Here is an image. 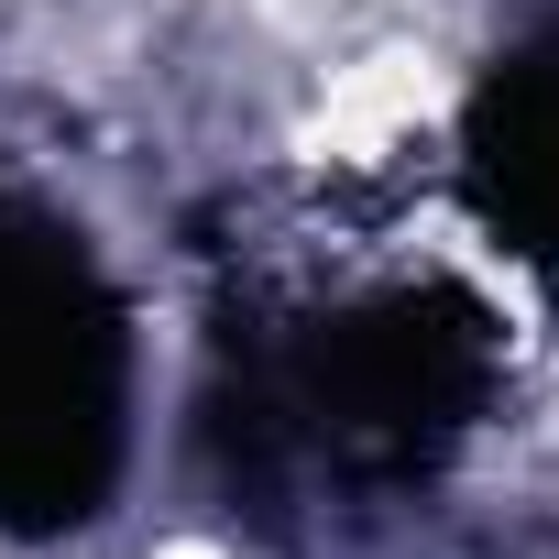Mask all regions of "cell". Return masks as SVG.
Listing matches in <instances>:
<instances>
[{"mask_svg":"<svg viewBox=\"0 0 559 559\" xmlns=\"http://www.w3.org/2000/svg\"><path fill=\"white\" fill-rule=\"evenodd\" d=\"M493 187L537 241H559V78L493 88Z\"/></svg>","mask_w":559,"mask_h":559,"instance_id":"6da1fadb","label":"cell"}]
</instances>
